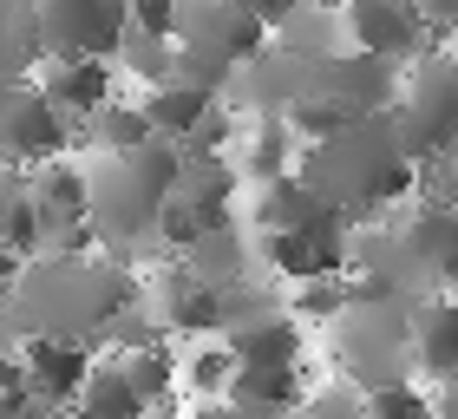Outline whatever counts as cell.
<instances>
[{"label": "cell", "instance_id": "1", "mask_svg": "<svg viewBox=\"0 0 458 419\" xmlns=\"http://www.w3.org/2000/svg\"><path fill=\"white\" fill-rule=\"evenodd\" d=\"M0 302H7V347L66 341L106 354L112 328L144 302V269L118 256H39L13 282H0Z\"/></svg>", "mask_w": 458, "mask_h": 419}, {"label": "cell", "instance_id": "2", "mask_svg": "<svg viewBox=\"0 0 458 419\" xmlns=\"http://www.w3.org/2000/svg\"><path fill=\"white\" fill-rule=\"evenodd\" d=\"M295 177L327 210H341L353 229L400 217V210L420 197V164L406 158L393 118H353L347 132H335L327 144H308Z\"/></svg>", "mask_w": 458, "mask_h": 419}, {"label": "cell", "instance_id": "3", "mask_svg": "<svg viewBox=\"0 0 458 419\" xmlns=\"http://www.w3.org/2000/svg\"><path fill=\"white\" fill-rule=\"evenodd\" d=\"M86 177H92V229L106 243V256L144 269V256H157V229L177 197L183 151L157 138L124 158H86Z\"/></svg>", "mask_w": 458, "mask_h": 419}, {"label": "cell", "instance_id": "4", "mask_svg": "<svg viewBox=\"0 0 458 419\" xmlns=\"http://www.w3.org/2000/svg\"><path fill=\"white\" fill-rule=\"evenodd\" d=\"M412 328H420V302L412 295H380V288L353 282V308L335 321V381H347L353 393H393L420 381V361H412Z\"/></svg>", "mask_w": 458, "mask_h": 419}, {"label": "cell", "instance_id": "5", "mask_svg": "<svg viewBox=\"0 0 458 419\" xmlns=\"http://www.w3.org/2000/svg\"><path fill=\"white\" fill-rule=\"evenodd\" d=\"M276 47L268 20L236 0H183L177 7V79L210 98H229L236 79Z\"/></svg>", "mask_w": 458, "mask_h": 419}, {"label": "cell", "instance_id": "6", "mask_svg": "<svg viewBox=\"0 0 458 419\" xmlns=\"http://www.w3.org/2000/svg\"><path fill=\"white\" fill-rule=\"evenodd\" d=\"M386 118H393V132H400L412 164L458 151V47L426 53L420 66H406V86H400Z\"/></svg>", "mask_w": 458, "mask_h": 419}, {"label": "cell", "instance_id": "7", "mask_svg": "<svg viewBox=\"0 0 458 419\" xmlns=\"http://www.w3.org/2000/svg\"><path fill=\"white\" fill-rule=\"evenodd\" d=\"M0 151L7 171H47V164L79 158V124L47 98V86H7L0 92Z\"/></svg>", "mask_w": 458, "mask_h": 419}, {"label": "cell", "instance_id": "8", "mask_svg": "<svg viewBox=\"0 0 458 419\" xmlns=\"http://www.w3.org/2000/svg\"><path fill=\"white\" fill-rule=\"evenodd\" d=\"M47 66H86V59H118L131 33V7L118 0H33Z\"/></svg>", "mask_w": 458, "mask_h": 419}, {"label": "cell", "instance_id": "9", "mask_svg": "<svg viewBox=\"0 0 458 419\" xmlns=\"http://www.w3.org/2000/svg\"><path fill=\"white\" fill-rule=\"evenodd\" d=\"M341 33H347L353 53L393 59V66H420L426 53H445L439 33H432V20H426V7H412V0H347Z\"/></svg>", "mask_w": 458, "mask_h": 419}, {"label": "cell", "instance_id": "10", "mask_svg": "<svg viewBox=\"0 0 458 419\" xmlns=\"http://www.w3.org/2000/svg\"><path fill=\"white\" fill-rule=\"evenodd\" d=\"M13 354H20V367H27V393L59 419L79 406V393L92 387V367H98L92 347H66V341H27Z\"/></svg>", "mask_w": 458, "mask_h": 419}, {"label": "cell", "instance_id": "11", "mask_svg": "<svg viewBox=\"0 0 458 419\" xmlns=\"http://www.w3.org/2000/svg\"><path fill=\"white\" fill-rule=\"evenodd\" d=\"M229 164H236L242 191H268V184H288L301 171V138L288 132L282 118H249L236 151H229Z\"/></svg>", "mask_w": 458, "mask_h": 419}, {"label": "cell", "instance_id": "12", "mask_svg": "<svg viewBox=\"0 0 458 419\" xmlns=\"http://www.w3.org/2000/svg\"><path fill=\"white\" fill-rule=\"evenodd\" d=\"M39 86H47V98H53L72 124H86V118L106 112L112 98H124V79H118L112 59H86V66H47V73H39Z\"/></svg>", "mask_w": 458, "mask_h": 419}, {"label": "cell", "instance_id": "13", "mask_svg": "<svg viewBox=\"0 0 458 419\" xmlns=\"http://www.w3.org/2000/svg\"><path fill=\"white\" fill-rule=\"evenodd\" d=\"M144 144H157V124L138 92L112 98L98 118L79 124V158H124V151H144Z\"/></svg>", "mask_w": 458, "mask_h": 419}, {"label": "cell", "instance_id": "14", "mask_svg": "<svg viewBox=\"0 0 458 419\" xmlns=\"http://www.w3.org/2000/svg\"><path fill=\"white\" fill-rule=\"evenodd\" d=\"M412 361H420V381H426V387H452V381H458V295L420 302Z\"/></svg>", "mask_w": 458, "mask_h": 419}, {"label": "cell", "instance_id": "15", "mask_svg": "<svg viewBox=\"0 0 458 419\" xmlns=\"http://www.w3.org/2000/svg\"><path fill=\"white\" fill-rule=\"evenodd\" d=\"M191 276L203 282V288H216V295H229V288H242L249 282V262H262V249L249 243V229L236 223V229H223V236H210V243H197L191 256H177Z\"/></svg>", "mask_w": 458, "mask_h": 419}, {"label": "cell", "instance_id": "16", "mask_svg": "<svg viewBox=\"0 0 458 419\" xmlns=\"http://www.w3.org/2000/svg\"><path fill=\"white\" fill-rule=\"evenodd\" d=\"M112 66H118V79H124L138 98L177 86V33H144V27H131Z\"/></svg>", "mask_w": 458, "mask_h": 419}, {"label": "cell", "instance_id": "17", "mask_svg": "<svg viewBox=\"0 0 458 419\" xmlns=\"http://www.w3.org/2000/svg\"><path fill=\"white\" fill-rule=\"evenodd\" d=\"M177 361H183V406H216L236 393V347L223 341H191V347H177Z\"/></svg>", "mask_w": 458, "mask_h": 419}, {"label": "cell", "instance_id": "18", "mask_svg": "<svg viewBox=\"0 0 458 419\" xmlns=\"http://www.w3.org/2000/svg\"><path fill=\"white\" fill-rule=\"evenodd\" d=\"M0 73H7V86H33V79L47 73L33 0H7V7H0Z\"/></svg>", "mask_w": 458, "mask_h": 419}, {"label": "cell", "instance_id": "19", "mask_svg": "<svg viewBox=\"0 0 458 419\" xmlns=\"http://www.w3.org/2000/svg\"><path fill=\"white\" fill-rule=\"evenodd\" d=\"M216 105H223V98L197 92V86H183V79H177V86H164V92H144V112H151L157 138H164V144H177V151H183V144H191L203 124L216 118Z\"/></svg>", "mask_w": 458, "mask_h": 419}, {"label": "cell", "instance_id": "20", "mask_svg": "<svg viewBox=\"0 0 458 419\" xmlns=\"http://www.w3.org/2000/svg\"><path fill=\"white\" fill-rule=\"evenodd\" d=\"M288 308H295L301 321H327V328H335L341 314L353 308V276H327V282H308V288H295V295H288Z\"/></svg>", "mask_w": 458, "mask_h": 419}, {"label": "cell", "instance_id": "21", "mask_svg": "<svg viewBox=\"0 0 458 419\" xmlns=\"http://www.w3.org/2000/svg\"><path fill=\"white\" fill-rule=\"evenodd\" d=\"M367 413H373V419H439V413H432V393H426V387H393V393H373Z\"/></svg>", "mask_w": 458, "mask_h": 419}, {"label": "cell", "instance_id": "22", "mask_svg": "<svg viewBox=\"0 0 458 419\" xmlns=\"http://www.w3.org/2000/svg\"><path fill=\"white\" fill-rule=\"evenodd\" d=\"M420 203H445V210H458V151L420 164Z\"/></svg>", "mask_w": 458, "mask_h": 419}, {"label": "cell", "instance_id": "23", "mask_svg": "<svg viewBox=\"0 0 458 419\" xmlns=\"http://www.w3.org/2000/svg\"><path fill=\"white\" fill-rule=\"evenodd\" d=\"M191 419H295V413H268V406H242V400H216V406H191Z\"/></svg>", "mask_w": 458, "mask_h": 419}, {"label": "cell", "instance_id": "24", "mask_svg": "<svg viewBox=\"0 0 458 419\" xmlns=\"http://www.w3.org/2000/svg\"><path fill=\"white\" fill-rule=\"evenodd\" d=\"M432 413H439V419H458V381H452V387H432Z\"/></svg>", "mask_w": 458, "mask_h": 419}]
</instances>
